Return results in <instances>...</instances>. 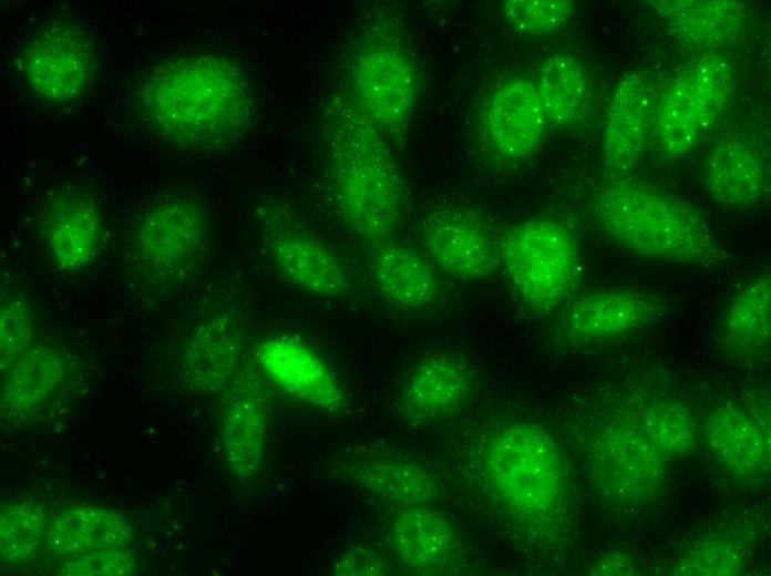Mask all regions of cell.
Masks as SVG:
<instances>
[{
  "label": "cell",
  "instance_id": "cell-17",
  "mask_svg": "<svg viewBox=\"0 0 771 576\" xmlns=\"http://www.w3.org/2000/svg\"><path fill=\"white\" fill-rule=\"evenodd\" d=\"M259 373H237L222 402L223 459L230 473L249 480L257 475L267 451L268 408Z\"/></svg>",
  "mask_w": 771,
  "mask_h": 576
},
{
  "label": "cell",
  "instance_id": "cell-25",
  "mask_svg": "<svg viewBox=\"0 0 771 576\" xmlns=\"http://www.w3.org/2000/svg\"><path fill=\"white\" fill-rule=\"evenodd\" d=\"M370 274L382 299L395 307L422 308L440 296L441 284L432 263L393 240L373 248Z\"/></svg>",
  "mask_w": 771,
  "mask_h": 576
},
{
  "label": "cell",
  "instance_id": "cell-16",
  "mask_svg": "<svg viewBox=\"0 0 771 576\" xmlns=\"http://www.w3.org/2000/svg\"><path fill=\"white\" fill-rule=\"evenodd\" d=\"M263 373L289 397L330 413L343 411L348 394L336 373L309 346L291 337H270L256 349Z\"/></svg>",
  "mask_w": 771,
  "mask_h": 576
},
{
  "label": "cell",
  "instance_id": "cell-22",
  "mask_svg": "<svg viewBox=\"0 0 771 576\" xmlns=\"http://www.w3.org/2000/svg\"><path fill=\"white\" fill-rule=\"evenodd\" d=\"M702 175L708 197L729 210L755 208L770 192L763 160L755 150L738 140L716 144L706 157Z\"/></svg>",
  "mask_w": 771,
  "mask_h": 576
},
{
  "label": "cell",
  "instance_id": "cell-27",
  "mask_svg": "<svg viewBox=\"0 0 771 576\" xmlns=\"http://www.w3.org/2000/svg\"><path fill=\"white\" fill-rule=\"evenodd\" d=\"M650 4L676 39L697 49L731 43L746 20L743 6L738 1L658 0Z\"/></svg>",
  "mask_w": 771,
  "mask_h": 576
},
{
  "label": "cell",
  "instance_id": "cell-10",
  "mask_svg": "<svg viewBox=\"0 0 771 576\" xmlns=\"http://www.w3.org/2000/svg\"><path fill=\"white\" fill-rule=\"evenodd\" d=\"M731 86V69L716 53L689 64L662 91L656 107V133L670 158L690 152L722 111Z\"/></svg>",
  "mask_w": 771,
  "mask_h": 576
},
{
  "label": "cell",
  "instance_id": "cell-9",
  "mask_svg": "<svg viewBox=\"0 0 771 576\" xmlns=\"http://www.w3.org/2000/svg\"><path fill=\"white\" fill-rule=\"evenodd\" d=\"M257 219L266 253L290 284L321 298L349 292L350 277L341 259L288 205L265 198Z\"/></svg>",
  "mask_w": 771,
  "mask_h": 576
},
{
  "label": "cell",
  "instance_id": "cell-6",
  "mask_svg": "<svg viewBox=\"0 0 771 576\" xmlns=\"http://www.w3.org/2000/svg\"><path fill=\"white\" fill-rule=\"evenodd\" d=\"M128 257L135 278L155 296L172 292L199 270L209 246V225L191 194L167 192L137 214L130 234Z\"/></svg>",
  "mask_w": 771,
  "mask_h": 576
},
{
  "label": "cell",
  "instance_id": "cell-28",
  "mask_svg": "<svg viewBox=\"0 0 771 576\" xmlns=\"http://www.w3.org/2000/svg\"><path fill=\"white\" fill-rule=\"evenodd\" d=\"M132 538V528L120 513L96 506H75L52 521L45 542L53 553L79 555L122 548Z\"/></svg>",
  "mask_w": 771,
  "mask_h": 576
},
{
  "label": "cell",
  "instance_id": "cell-31",
  "mask_svg": "<svg viewBox=\"0 0 771 576\" xmlns=\"http://www.w3.org/2000/svg\"><path fill=\"white\" fill-rule=\"evenodd\" d=\"M675 564L677 575L730 576L742 570L744 554L730 536L710 535L691 543Z\"/></svg>",
  "mask_w": 771,
  "mask_h": 576
},
{
  "label": "cell",
  "instance_id": "cell-4",
  "mask_svg": "<svg viewBox=\"0 0 771 576\" xmlns=\"http://www.w3.org/2000/svg\"><path fill=\"white\" fill-rule=\"evenodd\" d=\"M592 210L603 233L635 255L707 269L723 268L730 260L695 205L656 187L611 179L595 192Z\"/></svg>",
  "mask_w": 771,
  "mask_h": 576
},
{
  "label": "cell",
  "instance_id": "cell-33",
  "mask_svg": "<svg viewBox=\"0 0 771 576\" xmlns=\"http://www.w3.org/2000/svg\"><path fill=\"white\" fill-rule=\"evenodd\" d=\"M569 0H507L502 12L507 23L526 35H545L558 31L573 14Z\"/></svg>",
  "mask_w": 771,
  "mask_h": 576
},
{
  "label": "cell",
  "instance_id": "cell-36",
  "mask_svg": "<svg viewBox=\"0 0 771 576\" xmlns=\"http://www.w3.org/2000/svg\"><path fill=\"white\" fill-rule=\"evenodd\" d=\"M21 299H9L1 307V359H16L31 338L32 316Z\"/></svg>",
  "mask_w": 771,
  "mask_h": 576
},
{
  "label": "cell",
  "instance_id": "cell-38",
  "mask_svg": "<svg viewBox=\"0 0 771 576\" xmlns=\"http://www.w3.org/2000/svg\"><path fill=\"white\" fill-rule=\"evenodd\" d=\"M636 563L625 552H613L604 554L588 569L589 575H634L636 574Z\"/></svg>",
  "mask_w": 771,
  "mask_h": 576
},
{
  "label": "cell",
  "instance_id": "cell-24",
  "mask_svg": "<svg viewBox=\"0 0 771 576\" xmlns=\"http://www.w3.org/2000/svg\"><path fill=\"white\" fill-rule=\"evenodd\" d=\"M771 339V272L761 270L732 294L722 312L718 342L731 357L757 360L764 357Z\"/></svg>",
  "mask_w": 771,
  "mask_h": 576
},
{
  "label": "cell",
  "instance_id": "cell-13",
  "mask_svg": "<svg viewBox=\"0 0 771 576\" xmlns=\"http://www.w3.org/2000/svg\"><path fill=\"white\" fill-rule=\"evenodd\" d=\"M672 308L669 299L648 289L599 288L563 306L553 332L567 347H592L644 330L666 318Z\"/></svg>",
  "mask_w": 771,
  "mask_h": 576
},
{
  "label": "cell",
  "instance_id": "cell-34",
  "mask_svg": "<svg viewBox=\"0 0 771 576\" xmlns=\"http://www.w3.org/2000/svg\"><path fill=\"white\" fill-rule=\"evenodd\" d=\"M24 359V362L21 360V363L16 367L14 374L7 384L10 388V394L6 395L11 397L10 402L22 395V400L17 405L33 407L52 393L59 382L61 368L51 357L40 359L27 356Z\"/></svg>",
  "mask_w": 771,
  "mask_h": 576
},
{
  "label": "cell",
  "instance_id": "cell-8",
  "mask_svg": "<svg viewBox=\"0 0 771 576\" xmlns=\"http://www.w3.org/2000/svg\"><path fill=\"white\" fill-rule=\"evenodd\" d=\"M582 454L592 487L617 507L642 506L665 481L668 462L628 419L593 430Z\"/></svg>",
  "mask_w": 771,
  "mask_h": 576
},
{
  "label": "cell",
  "instance_id": "cell-37",
  "mask_svg": "<svg viewBox=\"0 0 771 576\" xmlns=\"http://www.w3.org/2000/svg\"><path fill=\"white\" fill-rule=\"evenodd\" d=\"M390 566L376 551L354 546L340 555L333 566V574L341 576L386 575Z\"/></svg>",
  "mask_w": 771,
  "mask_h": 576
},
{
  "label": "cell",
  "instance_id": "cell-11",
  "mask_svg": "<svg viewBox=\"0 0 771 576\" xmlns=\"http://www.w3.org/2000/svg\"><path fill=\"white\" fill-rule=\"evenodd\" d=\"M321 473L398 506H434L443 492L439 474L423 457L384 442L346 448Z\"/></svg>",
  "mask_w": 771,
  "mask_h": 576
},
{
  "label": "cell",
  "instance_id": "cell-35",
  "mask_svg": "<svg viewBox=\"0 0 771 576\" xmlns=\"http://www.w3.org/2000/svg\"><path fill=\"white\" fill-rule=\"evenodd\" d=\"M140 565L137 556L123 548H106L85 554L66 563L59 575L100 576L132 575Z\"/></svg>",
  "mask_w": 771,
  "mask_h": 576
},
{
  "label": "cell",
  "instance_id": "cell-5",
  "mask_svg": "<svg viewBox=\"0 0 771 576\" xmlns=\"http://www.w3.org/2000/svg\"><path fill=\"white\" fill-rule=\"evenodd\" d=\"M338 69L337 84L391 143H400L414 113L420 78L397 12L386 7L364 12Z\"/></svg>",
  "mask_w": 771,
  "mask_h": 576
},
{
  "label": "cell",
  "instance_id": "cell-30",
  "mask_svg": "<svg viewBox=\"0 0 771 576\" xmlns=\"http://www.w3.org/2000/svg\"><path fill=\"white\" fill-rule=\"evenodd\" d=\"M628 420L667 462L687 456L695 449V418L689 408L677 399H646L630 413Z\"/></svg>",
  "mask_w": 771,
  "mask_h": 576
},
{
  "label": "cell",
  "instance_id": "cell-23",
  "mask_svg": "<svg viewBox=\"0 0 771 576\" xmlns=\"http://www.w3.org/2000/svg\"><path fill=\"white\" fill-rule=\"evenodd\" d=\"M703 433L712 456L733 476L754 481L769 473L770 441L741 407L724 403L713 409Z\"/></svg>",
  "mask_w": 771,
  "mask_h": 576
},
{
  "label": "cell",
  "instance_id": "cell-15",
  "mask_svg": "<svg viewBox=\"0 0 771 576\" xmlns=\"http://www.w3.org/2000/svg\"><path fill=\"white\" fill-rule=\"evenodd\" d=\"M470 359L455 351H435L418 360L402 380L397 412L410 428H428L453 416L475 387Z\"/></svg>",
  "mask_w": 771,
  "mask_h": 576
},
{
  "label": "cell",
  "instance_id": "cell-1",
  "mask_svg": "<svg viewBox=\"0 0 771 576\" xmlns=\"http://www.w3.org/2000/svg\"><path fill=\"white\" fill-rule=\"evenodd\" d=\"M450 450L451 482L492 529L530 555L564 549L575 491L566 457L544 425L486 419L463 429Z\"/></svg>",
  "mask_w": 771,
  "mask_h": 576
},
{
  "label": "cell",
  "instance_id": "cell-18",
  "mask_svg": "<svg viewBox=\"0 0 771 576\" xmlns=\"http://www.w3.org/2000/svg\"><path fill=\"white\" fill-rule=\"evenodd\" d=\"M388 524V541L398 560L424 575L458 572L466 555L453 525L433 505L398 506Z\"/></svg>",
  "mask_w": 771,
  "mask_h": 576
},
{
  "label": "cell",
  "instance_id": "cell-20",
  "mask_svg": "<svg viewBox=\"0 0 771 576\" xmlns=\"http://www.w3.org/2000/svg\"><path fill=\"white\" fill-rule=\"evenodd\" d=\"M547 125L533 81L510 79L490 94L483 111V134L493 155L521 161L537 148Z\"/></svg>",
  "mask_w": 771,
  "mask_h": 576
},
{
  "label": "cell",
  "instance_id": "cell-3",
  "mask_svg": "<svg viewBox=\"0 0 771 576\" xmlns=\"http://www.w3.org/2000/svg\"><path fill=\"white\" fill-rule=\"evenodd\" d=\"M320 173L337 219L372 248L392 240L410 192L391 142L337 83L319 117Z\"/></svg>",
  "mask_w": 771,
  "mask_h": 576
},
{
  "label": "cell",
  "instance_id": "cell-2",
  "mask_svg": "<svg viewBox=\"0 0 771 576\" xmlns=\"http://www.w3.org/2000/svg\"><path fill=\"white\" fill-rule=\"evenodd\" d=\"M137 114L160 141L189 153L237 145L257 117L254 88L227 54L195 50L166 56L133 90Z\"/></svg>",
  "mask_w": 771,
  "mask_h": 576
},
{
  "label": "cell",
  "instance_id": "cell-21",
  "mask_svg": "<svg viewBox=\"0 0 771 576\" xmlns=\"http://www.w3.org/2000/svg\"><path fill=\"white\" fill-rule=\"evenodd\" d=\"M650 85L637 72L623 75L607 109L603 165L611 179L623 178L640 162L650 112Z\"/></svg>",
  "mask_w": 771,
  "mask_h": 576
},
{
  "label": "cell",
  "instance_id": "cell-26",
  "mask_svg": "<svg viewBox=\"0 0 771 576\" xmlns=\"http://www.w3.org/2000/svg\"><path fill=\"white\" fill-rule=\"evenodd\" d=\"M184 350L182 369L192 388H223L238 373L243 347L237 320L228 312L205 320L193 331Z\"/></svg>",
  "mask_w": 771,
  "mask_h": 576
},
{
  "label": "cell",
  "instance_id": "cell-32",
  "mask_svg": "<svg viewBox=\"0 0 771 576\" xmlns=\"http://www.w3.org/2000/svg\"><path fill=\"white\" fill-rule=\"evenodd\" d=\"M45 529L44 515L34 502L10 504L2 508L0 548L6 560H21L38 546Z\"/></svg>",
  "mask_w": 771,
  "mask_h": 576
},
{
  "label": "cell",
  "instance_id": "cell-7",
  "mask_svg": "<svg viewBox=\"0 0 771 576\" xmlns=\"http://www.w3.org/2000/svg\"><path fill=\"white\" fill-rule=\"evenodd\" d=\"M500 265L534 315L553 311L577 286L580 259L572 230L548 216L528 217L498 234Z\"/></svg>",
  "mask_w": 771,
  "mask_h": 576
},
{
  "label": "cell",
  "instance_id": "cell-12",
  "mask_svg": "<svg viewBox=\"0 0 771 576\" xmlns=\"http://www.w3.org/2000/svg\"><path fill=\"white\" fill-rule=\"evenodd\" d=\"M19 60L33 94L59 106L81 100L99 70L93 39L82 25L66 19H55L38 31Z\"/></svg>",
  "mask_w": 771,
  "mask_h": 576
},
{
  "label": "cell",
  "instance_id": "cell-29",
  "mask_svg": "<svg viewBox=\"0 0 771 576\" xmlns=\"http://www.w3.org/2000/svg\"><path fill=\"white\" fill-rule=\"evenodd\" d=\"M533 82L547 125L566 127L578 119L587 99V79L577 59L563 51L551 53L538 65Z\"/></svg>",
  "mask_w": 771,
  "mask_h": 576
},
{
  "label": "cell",
  "instance_id": "cell-14",
  "mask_svg": "<svg viewBox=\"0 0 771 576\" xmlns=\"http://www.w3.org/2000/svg\"><path fill=\"white\" fill-rule=\"evenodd\" d=\"M432 265L462 281L492 277L500 265L498 234L479 209L443 205L428 212L418 226Z\"/></svg>",
  "mask_w": 771,
  "mask_h": 576
},
{
  "label": "cell",
  "instance_id": "cell-19",
  "mask_svg": "<svg viewBox=\"0 0 771 576\" xmlns=\"http://www.w3.org/2000/svg\"><path fill=\"white\" fill-rule=\"evenodd\" d=\"M99 199L81 187H63L48 200L42 229L54 264L74 270L91 264L105 238Z\"/></svg>",
  "mask_w": 771,
  "mask_h": 576
}]
</instances>
